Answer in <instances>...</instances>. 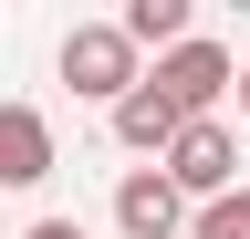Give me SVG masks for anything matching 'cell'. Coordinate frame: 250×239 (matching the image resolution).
<instances>
[{
  "instance_id": "6da1fadb",
  "label": "cell",
  "mask_w": 250,
  "mask_h": 239,
  "mask_svg": "<svg viewBox=\"0 0 250 239\" xmlns=\"http://www.w3.org/2000/svg\"><path fill=\"white\" fill-rule=\"evenodd\" d=\"M156 177H167L177 198H198V208H208V198H229V187H240V135L219 125V114H198V125H177V135H167Z\"/></svg>"
},
{
  "instance_id": "7a4b0ae2",
  "label": "cell",
  "mask_w": 250,
  "mask_h": 239,
  "mask_svg": "<svg viewBox=\"0 0 250 239\" xmlns=\"http://www.w3.org/2000/svg\"><path fill=\"white\" fill-rule=\"evenodd\" d=\"M229 73H240V63H229V52H219V42H198V32H188L177 52H156V73H146V83H156V94H167V104H177V125H198V114H219V94H229Z\"/></svg>"
},
{
  "instance_id": "3957f363",
  "label": "cell",
  "mask_w": 250,
  "mask_h": 239,
  "mask_svg": "<svg viewBox=\"0 0 250 239\" xmlns=\"http://www.w3.org/2000/svg\"><path fill=\"white\" fill-rule=\"evenodd\" d=\"M62 83L94 94V104H115L125 83H136V52H125L115 21H73V32H62Z\"/></svg>"
},
{
  "instance_id": "277c9868",
  "label": "cell",
  "mask_w": 250,
  "mask_h": 239,
  "mask_svg": "<svg viewBox=\"0 0 250 239\" xmlns=\"http://www.w3.org/2000/svg\"><path fill=\"white\" fill-rule=\"evenodd\" d=\"M62 156H52V114L42 104H0V198L11 187H42Z\"/></svg>"
},
{
  "instance_id": "5b68a950",
  "label": "cell",
  "mask_w": 250,
  "mask_h": 239,
  "mask_svg": "<svg viewBox=\"0 0 250 239\" xmlns=\"http://www.w3.org/2000/svg\"><path fill=\"white\" fill-rule=\"evenodd\" d=\"M115 229H125V239H188V198H177L156 166H125V187H115Z\"/></svg>"
},
{
  "instance_id": "8992f818",
  "label": "cell",
  "mask_w": 250,
  "mask_h": 239,
  "mask_svg": "<svg viewBox=\"0 0 250 239\" xmlns=\"http://www.w3.org/2000/svg\"><path fill=\"white\" fill-rule=\"evenodd\" d=\"M167 135H177V104L136 73V83L115 94V146H136V156H167Z\"/></svg>"
},
{
  "instance_id": "52a82bcc",
  "label": "cell",
  "mask_w": 250,
  "mask_h": 239,
  "mask_svg": "<svg viewBox=\"0 0 250 239\" xmlns=\"http://www.w3.org/2000/svg\"><path fill=\"white\" fill-rule=\"evenodd\" d=\"M115 32H125V52H177L188 42V0H125Z\"/></svg>"
},
{
  "instance_id": "ba28073f",
  "label": "cell",
  "mask_w": 250,
  "mask_h": 239,
  "mask_svg": "<svg viewBox=\"0 0 250 239\" xmlns=\"http://www.w3.org/2000/svg\"><path fill=\"white\" fill-rule=\"evenodd\" d=\"M188 239H250V187H229V198H208L198 219H188Z\"/></svg>"
},
{
  "instance_id": "9c48e42d",
  "label": "cell",
  "mask_w": 250,
  "mask_h": 239,
  "mask_svg": "<svg viewBox=\"0 0 250 239\" xmlns=\"http://www.w3.org/2000/svg\"><path fill=\"white\" fill-rule=\"evenodd\" d=\"M21 239H94V229H83V219H31Z\"/></svg>"
},
{
  "instance_id": "30bf717a",
  "label": "cell",
  "mask_w": 250,
  "mask_h": 239,
  "mask_svg": "<svg viewBox=\"0 0 250 239\" xmlns=\"http://www.w3.org/2000/svg\"><path fill=\"white\" fill-rule=\"evenodd\" d=\"M229 94H240V114H250V63H240V73H229Z\"/></svg>"
}]
</instances>
